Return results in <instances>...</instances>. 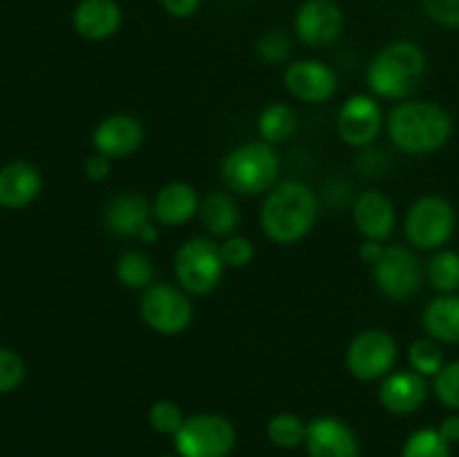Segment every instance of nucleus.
I'll return each mask as SVG.
<instances>
[{
  "label": "nucleus",
  "instance_id": "nucleus-24",
  "mask_svg": "<svg viewBox=\"0 0 459 457\" xmlns=\"http://www.w3.org/2000/svg\"><path fill=\"white\" fill-rule=\"evenodd\" d=\"M299 130V115L291 106L282 101L269 103L267 108H263V112L258 115V134L263 142L278 146V143H285L294 137V133Z\"/></svg>",
  "mask_w": 459,
  "mask_h": 457
},
{
  "label": "nucleus",
  "instance_id": "nucleus-36",
  "mask_svg": "<svg viewBox=\"0 0 459 457\" xmlns=\"http://www.w3.org/2000/svg\"><path fill=\"white\" fill-rule=\"evenodd\" d=\"M112 173V160H108L101 152H92L83 161V175L90 182H106Z\"/></svg>",
  "mask_w": 459,
  "mask_h": 457
},
{
  "label": "nucleus",
  "instance_id": "nucleus-2",
  "mask_svg": "<svg viewBox=\"0 0 459 457\" xmlns=\"http://www.w3.org/2000/svg\"><path fill=\"white\" fill-rule=\"evenodd\" d=\"M453 121L451 112L435 101L406 99L397 103L385 116V130L394 148L406 155H430L451 142Z\"/></svg>",
  "mask_w": 459,
  "mask_h": 457
},
{
  "label": "nucleus",
  "instance_id": "nucleus-20",
  "mask_svg": "<svg viewBox=\"0 0 459 457\" xmlns=\"http://www.w3.org/2000/svg\"><path fill=\"white\" fill-rule=\"evenodd\" d=\"M124 13L117 0H81L72 12V25L85 40H108L119 31Z\"/></svg>",
  "mask_w": 459,
  "mask_h": 457
},
{
  "label": "nucleus",
  "instance_id": "nucleus-1",
  "mask_svg": "<svg viewBox=\"0 0 459 457\" xmlns=\"http://www.w3.org/2000/svg\"><path fill=\"white\" fill-rule=\"evenodd\" d=\"M321 215L318 195L299 179L278 182L260 206V228L276 245H296L312 233Z\"/></svg>",
  "mask_w": 459,
  "mask_h": 457
},
{
  "label": "nucleus",
  "instance_id": "nucleus-27",
  "mask_svg": "<svg viewBox=\"0 0 459 457\" xmlns=\"http://www.w3.org/2000/svg\"><path fill=\"white\" fill-rule=\"evenodd\" d=\"M408 363H411V370H415L417 375L426 376V379H435L437 372L446 366L442 343L430 339V336L415 339L408 345Z\"/></svg>",
  "mask_w": 459,
  "mask_h": 457
},
{
  "label": "nucleus",
  "instance_id": "nucleus-10",
  "mask_svg": "<svg viewBox=\"0 0 459 457\" xmlns=\"http://www.w3.org/2000/svg\"><path fill=\"white\" fill-rule=\"evenodd\" d=\"M399 358V345L390 332L370 327L350 341L345 349V367L350 375L363 384L381 381L393 372Z\"/></svg>",
  "mask_w": 459,
  "mask_h": 457
},
{
  "label": "nucleus",
  "instance_id": "nucleus-18",
  "mask_svg": "<svg viewBox=\"0 0 459 457\" xmlns=\"http://www.w3.org/2000/svg\"><path fill=\"white\" fill-rule=\"evenodd\" d=\"M108 231L119 237H137L139 233L155 222L152 218V204L137 191L117 193L103 209Z\"/></svg>",
  "mask_w": 459,
  "mask_h": 457
},
{
  "label": "nucleus",
  "instance_id": "nucleus-23",
  "mask_svg": "<svg viewBox=\"0 0 459 457\" xmlns=\"http://www.w3.org/2000/svg\"><path fill=\"white\" fill-rule=\"evenodd\" d=\"M426 336L442 345H459V294H437L421 312Z\"/></svg>",
  "mask_w": 459,
  "mask_h": 457
},
{
  "label": "nucleus",
  "instance_id": "nucleus-19",
  "mask_svg": "<svg viewBox=\"0 0 459 457\" xmlns=\"http://www.w3.org/2000/svg\"><path fill=\"white\" fill-rule=\"evenodd\" d=\"M43 191V175L25 160L9 161L0 168V206L7 211L27 209Z\"/></svg>",
  "mask_w": 459,
  "mask_h": 457
},
{
  "label": "nucleus",
  "instance_id": "nucleus-21",
  "mask_svg": "<svg viewBox=\"0 0 459 457\" xmlns=\"http://www.w3.org/2000/svg\"><path fill=\"white\" fill-rule=\"evenodd\" d=\"M151 204L160 227H182L200 211V195L188 182H169L157 191Z\"/></svg>",
  "mask_w": 459,
  "mask_h": 457
},
{
  "label": "nucleus",
  "instance_id": "nucleus-32",
  "mask_svg": "<svg viewBox=\"0 0 459 457\" xmlns=\"http://www.w3.org/2000/svg\"><path fill=\"white\" fill-rule=\"evenodd\" d=\"M433 392L439 403L459 412V361H451L433 379Z\"/></svg>",
  "mask_w": 459,
  "mask_h": 457
},
{
  "label": "nucleus",
  "instance_id": "nucleus-3",
  "mask_svg": "<svg viewBox=\"0 0 459 457\" xmlns=\"http://www.w3.org/2000/svg\"><path fill=\"white\" fill-rule=\"evenodd\" d=\"M429 61L420 45L412 40H394L372 58L366 81L375 97L406 101L421 85Z\"/></svg>",
  "mask_w": 459,
  "mask_h": 457
},
{
  "label": "nucleus",
  "instance_id": "nucleus-13",
  "mask_svg": "<svg viewBox=\"0 0 459 457\" xmlns=\"http://www.w3.org/2000/svg\"><path fill=\"white\" fill-rule=\"evenodd\" d=\"M287 92L303 103H325L339 88V76L327 63L316 58H300L290 63L282 74Z\"/></svg>",
  "mask_w": 459,
  "mask_h": 457
},
{
  "label": "nucleus",
  "instance_id": "nucleus-38",
  "mask_svg": "<svg viewBox=\"0 0 459 457\" xmlns=\"http://www.w3.org/2000/svg\"><path fill=\"white\" fill-rule=\"evenodd\" d=\"M385 245L384 242H375V240H363L361 246H359V258L363 260L366 264H377V260L384 255Z\"/></svg>",
  "mask_w": 459,
  "mask_h": 457
},
{
  "label": "nucleus",
  "instance_id": "nucleus-39",
  "mask_svg": "<svg viewBox=\"0 0 459 457\" xmlns=\"http://www.w3.org/2000/svg\"><path fill=\"white\" fill-rule=\"evenodd\" d=\"M439 435H442L444 439H446L448 444H457L459 442V412H453V415L444 417L442 424L437 426Z\"/></svg>",
  "mask_w": 459,
  "mask_h": 457
},
{
  "label": "nucleus",
  "instance_id": "nucleus-29",
  "mask_svg": "<svg viewBox=\"0 0 459 457\" xmlns=\"http://www.w3.org/2000/svg\"><path fill=\"white\" fill-rule=\"evenodd\" d=\"M402 457H451V444L437 428H420L403 442Z\"/></svg>",
  "mask_w": 459,
  "mask_h": 457
},
{
  "label": "nucleus",
  "instance_id": "nucleus-28",
  "mask_svg": "<svg viewBox=\"0 0 459 457\" xmlns=\"http://www.w3.org/2000/svg\"><path fill=\"white\" fill-rule=\"evenodd\" d=\"M305 435H307V424L300 419L294 412H278L267 421V439L276 448H299L305 444Z\"/></svg>",
  "mask_w": 459,
  "mask_h": 457
},
{
  "label": "nucleus",
  "instance_id": "nucleus-26",
  "mask_svg": "<svg viewBox=\"0 0 459 457\" xmlns=\"http://www.w3.org/2000/svg\"><path fill=\"white\" fill-rule=\"evenodd\" d=\"M426 280L437 294H457L459 289V254L453 249L433 251L426 264Z\"/></svg>",
  "mask_w": 459,
  "mask_h": 457
},
{
  "label": "nucleus",
  "instance_id": "nucleus-31",
  "mask_svg": "<svg viewBox=\"0 0 459 457\" xmlns=\"http://www.w3.org/2000/svg\"><path fill=\"white\" fill-rule=\"evenodd\" d=\"M27 363L16 349L0 345V394H9L25 384Z\"/></svg>",
  "mask_w": 459,
  "mask_h": 457
},
{
  "label": "nucleus",
  "instance_id": "nucleus-16",
  "mask_svg": "<svg viewBox=\"0 0 459 457\" xmlns=\"http://www.w3.org/2000/svg\"><path fill=\"white\" fill-rule=\"evenodd\" d=\"M305 448L309 457H359L357 435L336 417H316L309 421Z\"/></svg>",
  "mask_w": 459,
  "mask_h": 457
},
{
  "label": "nucleus",
  "instance_id": "nucleus-8",
  "mask_svg": "<svg viewBox=\"0 0 459 457\" xmlns=\"http://www.w3.org/2000/svg\"><path fill=\"white\" fill-rule=\"evenodd\" d=\"M173 446L179 457H229L236 446V426L222 415L200 412L184 419Z\"/></svg>",
  "mask_w": 459,
  "mask_h": 457
},
{
  "label": "nucleus",
  "instance_id": "nucleus-7",
  "mask_svg": "<svg viewBox=\"0 0 459 457\" xmlns=\"http://www.w3.org/2000/svg\"><path fill=\"white\" fill-rule=\"evenodd\" d=\"M139 316L157 334L178 336L191 327L195 309L191 296L179 285L152 282L139 300Z\"/></svg>",
  "mask_w": 459,
  "mask_h": 457
},
{
  "label": "nucleus",
  "instance_id": "nucleus-11",
  "mask_svg": "<svg viewBox=\"0 0 459 457\" xmlns=\"http://www.w3.org/2000/svg\"><path fill=\"white\" fill-rule=\"evenodd\" d=\"M385 119L379 101L370 94H352L345 99L336 115V134L352 148H368L375 143Z\"/></svg>",
  "mask_w": 459,
  "mask_h": 457
},
{
  "label": "nucleus",
  "instance_id": "nucleus-30",
  "mask_svg": "<svg viewBox=\"0 0 459 457\" xmlns=\"http://www.w3.org/2000/svg\"><path fill=\"white\" fill-rule=\"evenodd\" d=\"M184 419H186V417L182 415V408L175 401H170V399H160V401H155L148 408V424H151V428L160 435H170V437H175V433L182 428Z\"/></svg>",
  "mask_w": 459,
  "mask_h": 457
},
{
  "label": "nucleus",
  "instance_id": "nucleus-6",
  "mask_svg": "<svg viewBox=\"0 0 459 457\" xmlns=\"http://www.w3.org/2000/svg\"><path fill=\"white\" fill-rule=\"evenodd\" d=\"M457 227L455 206L442 195H421L403 215V233L411 246L420 251H437L446 246Z\"/></svg>",
  "mask_w": 459,
  "mask_h": 457
},
{
  "label": "nucleus",
  "instance_id": "nucleus-5",
  "mask_svg": "<svg viewBox=\"0 0 459 457\" xmlns=\"http://www.w3.org/2000/svg\"><path fill=\"white\" fill-rule=\"evenodd\" d=\"M173 272L178 285L186 294L206 296L222 282L227 264H224L220 245L211 236H195L182 242L173 258Z\"/></svg>",
  "mask_w": 459,
  "mask_h": 457
},
{
  "label": "nucleus",
  "instance_id": "nucleus-12",
  "mask_svg": "<svg viewBox=\"0 0 459 457\" xmlns=\"http://www.w3.org/2000/svg\"><path fill=\"white\" fill-rule=\"evenodd\" d=\"M343 9L334 0H305L294 18V31L307 47H327L343 31Z\"/></svg>",
  "mask_w": 459,
  "mask_h": 457
},
{
  "label": "nucleus",
  "instance_id": "nucleus-37",
  "mask_svg": "<svg viewBox=\"0 0 459 457\" xmlns=\"http://www.w3.org/2000/svg\"><path fill=\"white\" fill-rule=\"evenodd\" d=\"M164 12L173 18H191L200 9L202 0H160Z\"/></svg>",
  "mask_w": 459,
  "mask_h": 457
},
{
  "label": "nucleus",
  "instance_id": "nucleus-40",
  "mask_svg": "<svg viewBox=\"0 0 459 457\" xmlns=\"http://www.w3.org/2000/svg\"><path fill=\"white\" fill-rule=\"evenodd\" d=\"M161 457H179V455H161Z\"/></svg>",
  "mask_w": 459,
  "mask_h": 457
},
{
  "label": "nucleus",
  "instance_id": "nucleus-17",
  "mask_svg": "<svg viewBox=\"0 0 459 457\" xmlns=\"http://www.w3.org/2000/svg\"><path fill=\"white\" fill-rule=\"evenodd\" d=\"M429 399V381L415 370H393L379 385V403L393 415H412Z\"/></svg>",
  "mask_w": 459,
  "mask_h": 457
},
{
  "label": "nucleus",
  "instance_id": "nucleus-15",
  "mask_svg": "<svg viewBox=\"0 0 459 457\" xmlns=\"http://www.w3.org/2000/svg\"><path fill=\"white\" fill-rule=\"evenodd\" d=\"M352 220L363 240L388 242L397 227V211L393 200L377 188H368L354 200Z\"/></svg>",
  "mask_w": 459,
  "mask_h": 457
},
{
  "label": "nucleus",
  "instance_id": "nucleus-34",
  "mask_svg": "<svg viewBox=\"0 0 459 457\" xmlns=\"http://www.w3.org/2000/svg\"><path fill=\"white\" fill-rule=\"evenodd\" d=\"M220 254H222L227 269H242L254 260L255 249L254 242H251L249 237L233 233V236L224 237V240L220 242Z\"/></svg>",
  "mask_w": 459,
  "mask_h": 457
},
{
  "label": "nucleus",
  "instance_id": "nucleus-33",
  "mask_svg": "<svg viewBox=\"0 0 459 457\" xmlns=\"http://www.w3.org/2000/svg\"><path fill=\"white\" fill-rule=\"evenodd\" d=\"M255 52L269 65H281L290 58L291 40L282 30H269L255 43Z\"/></svg>",
  "mask_w": 459,
  "mask_h": 457
},
{
  "label": "nucleus",
  "instance_id": "nucleus-9",
  "mask_svg": "<svg viewBox=\"0 0 459 457\" xmlns=\"http://www.w3.org/2000/svg\"><path fill=\"white\" fill-rule=\"evenodd\" d=\"M372 278L381 294L394 303L415 298L426 282V267L412 249L403 245H385L384 255L372 264Z\"/></svg>",
  "mask_w": 459,
  "mask_h": 457
},
{
  "label": "nucleus",
  "instance_id": "nucleus-35",
  "mask_svg": "<svg viewBox=\"0 0 459 457\" xmlns=\"http://www.w3.org/2000/svg\"><path fill=\"white\" fill-rule=\"evenodd\" d=\"M426 16L448 30H459V0H421Z\"/></svg>",
  "mask_w": 459,
  "mask_h": 457
},
{
  "label": "nucleus",
  "instance_id": "nucleus-22",
  "mask_svg": "<svg viewBox=\"0 0 459 457\" xmlns=\"http://www.w3.org/2000/svg\"><path fill=\"white\" fill-rule=\"evenodd\" d=\"M197 218L211 237H222V240L233 236L240 227V209L229 191H206L200 197Z\"/></svg>",
  "mask_w": 459,
  "mask_h": 457
},
{
  "label": "nucleus",
  "instance_id": "nucleus-4",
  "mask_svg": "<svg viewBox=\"0 0 459 457\" xmlns=\"http://www.w3.org/2000/svg\"><path fill=\"white\" fill-rule=\"evenodd\" d=\"M281 157L267 142H245L227 152L220 164V177L229 193L263 195L278 184Z\"/></svg>",
  "mask_w": 459,
  "mask_h": 457
},
{
  "label": "nucleus",
  "instance_id": "nucleus-25",
  "mask_svg": "<svg viewBox=\"0 0 459 457\" xmlns=\"http://www.w3.org/2000/svg\"><path fill=\"white\" fill-rule=\"evenodd\" d=\"M115 276L121 287L133 291H143L155 282V264L143 251L130 249L117 258Z\"/></svg>",
  "mask_w": 459,
  "mask_h": 457
},
{
  "label": "nucleus",
  "instance_id": "nucleus-14",
  "mask_svg": "<svg viewBox=\"0 0 459 457\" xmlns=\"http://www.w3.org/2000/svg\"><path fill=\"white\" fill-rule=\"evenodd\" d=\"M143 125L142 121L128 112H115V115L103 116L92 133L94 152H101L108 160H126L133 157L142 148Z\"/></svg>",
  "mask_w": 459,
  "mask_h": 457
}]
</instances>
